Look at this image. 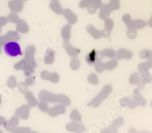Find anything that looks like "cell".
<instances>
[{
    "instance_id": "6da1fadb",
    "label": "cell",
    "mask_w": 152,
    "mask_h": 133,
    "mask_svg": "<svg viewBox=\"0 0 152 133\" xmlns=\"http://www.w3.org/2000/svg\"><path fill=\"white\" fill-rule=\"evenodd\" d=\"M4 51L8 55L11 57H17L22 55L21 47L16 42H8L4 45Z\"/></svg>"
},
{
    "instance_id": "7a4b0ae2",
    "label": "cell",
    "mask_w": 152,
    "mask_h": 133,
    "mask_svg": "<svg viewBox=\"0 0 152 133\" xmlns=\"http://www.w3.org/2000/svg\"><path fill=\"white\" fill-rule=\"evenodd\" d=\"M80 8H88L89 13H95L97 9L102 7V2L100 0H81L79 3Z\"/></svg>"
},
{
    "instance_id": "3957f363",
    "label": "cell",
    "mask_w": 152,
    "mask_h": 133,
    "mask_svg": "<svg viewBox=\"0 0 152 133\" xmlns=\"http://www.w3.org/2000/svg\"><path fill=\"white\" fill-rule=\"evenodd\" d=\"M103 57L104 56L102 55L101 52L97 54V51L94 49L90 53L88 54V55L86 56V60L89 64H94L97 61H101Z\"/></svg>"
},
{
    "instance_id": "277c9868",
    "label": "cell",
    "mask_w": 152,
    "mask_h": 133,
    "mask_svg": "<svg viewBox=\"0 0 152 133\" xmlns=\"http://www.w3.org/2000/svg\"><path fill=\"white\" fill-rule=\"evenodd\" d=\"M9 7L13 12H20L23 9V2L21 0H12L9 2Z\"/></svg>"
},
{
    "instance_id": "5b68a950",
    "label": "cell",
    "mask_w": 152,
    "mask_h": 133,
    "mask_svg": "<svg viewBox=\"0 0 152 133\" xmlns=\"http://www.w3.org/2000/svg\"><path fill=\"white\" fill-rule=\"evenodd\" d=\"M104 24H105V28L102 31V35L104 37H108L110 34L111 29L113 27V21L110 18H106Z\"/></svg>"
},
{
    "instance_id": "8992f818",
    "label": "cell",
    "mask_w": 152,
    "mask_h": 133,
    "mask_svg": "<svg viewBox=\"0 0 152 133\" xmlns=\"http://www.w3.org/2000/svg\"><path fill=\"white\" fill-rule=\"evenodd\" d=\"M62 14L63 15L66 17V20L69 21V23L70 24H73L77 21V16L74 14L72 12V11H71L70 9H65L63 12H62Z\"/></svg>"
},
{
    "instance_id": "52a82bcc",
    "label": "cell",
    "mask_w": 152,
    "mask_h": 133,
    "mask_svg": "<svg viewBox=\"0 0 152 133\" xmlns=\"http://www.w3.org/2000/svg\"><path fill=\"white\" fill-rule=\"evenodd\" d=\"M63 45H64L65 48H66V52H67L68 54H69V55L72 56V57H76V56L78 55V54H79L80 52L79 49L72 46V45L69 43L68 40H66V41L65 42V43Z\"/></svg>"
},
{
    "instance_id": "ba28073f",
    "label": "cell",
    "mask_w": 152,
    "mask_h": 133,
    "mask_svg": "<svg viewBox=\"0 0 152 133\" xmlns=\"http://www.w3.org/2000/svg\"><path fill=\"white\" fill-rule=\"evenodd\" d=\"M16 29L18 32L22 33H26L29 31V27L27 23L24 21L19 20L17 23H16Z\"/></svg>"
},
{
    "instance_id": "9c48e42d",
    "label": "cell",
    "mask_w": 152,
    "mask_h": 133,
    "mask_svg": "<svg viewBox=\"0 0 152 133\" xmlns=\"http://www.w3.org/2000/svg\"><path fill=\"white\" fill-rule=\"evenodd\" d=\"M50 8L55 12L56 14H62L63 10H62V7H61L60 5V3H59V2L58 0H53L52 2H51L50 5Z\"/></svg>"
},
{
    "instance_id": "30bf717a",
    "label": "cell",
    "mask_w": 152,
    "mask_h": 133,
    "mask_svg": "<svg viewBox=\"0 0 152 133\" xmlns=\"http://www.w3.org/2000/svg\"><path fill=\"white\" fill-rule=\"evenodd\" d=\"M54 55L55 52L52 49H47L44 58V62L47 64H51L54 62Z\"/></svg>"
},
{
    "instance_id": "8fae6325",
    "label": "cell",
    "mask_w": 152,
    "mask_h": 133,
    "mask_svg": "<svg viewBox=\"0 0 152 133\" xmlns=\"http://www.w3.org/2000/svg\"><path fill=\"white\" fill-rule=\"evenodd\" d=\"M4 36L7 42H17L20 39L18 33L15 31H9Z\"/></svg>"
},
{
    "instance_id": "7c38bea8",
    "label": "cell",
    "mask_w": 152,
    "mask_h": 133,
    "mask_svg": "<svg viewBox=\"0 0 152 133\" xmlns=\"http://www.w3.org/2000/svg\"><path fill=\"white\" fill-rule=\"evenodd\" d=\"M87 30L93 36L94 38L99 39L103 36L102 32L99 31L98 29H96L95 28H94V27L92 25H89V26L87 27Z\"/></svg>"
},
{
    "instance_id": "4fadbf2b",
    "label": "cell",
    "mask_w": 152,
    "mask_h": 133,
    "mask_svg": "<svg viewBox=\"0 0 152 133\" xmlns=\"http://www.w3.org/2000/svg\"><path fill=\"white\" fill-rule=\"evenodd\" d=\"M71 36V27L70 25H66L62 29V36L65 40H68Z\"/></svg>"
},
{
    "instance_id": "5bb4252c",
    "label": "cell",
    "mask_w": 152,
    "mask_h": 133,
    "mask_svg": "<svg viewBox=\"0 0 152 133\" xmlns=\"http://www.w3.org/2000/svg\"><path fill=\"white\" fill-rule=\"evenodd\" d=\"M27 67H29V65H28V60L25 58L22 60H21V61L18 62L16 64H15L14 68L15 70H24Z\"/></svg>"
},
{
    "instance_id": "9a60e30c",
    "label": "cell",
    "mask_w": 152,
    "mask_h": 133,
    "mask_svg": "<svg viewBox=\"0 0 152 133\" xmlns=\"http://www.w3.org/2000/svg\"><path fill=\"white\" fill-rule=\"evenodd\" d=\"M110 12L111 10L109 8V6H108V5H104V7L101 8V10H100L99 16H100V17L101 19H106L110 14Z\"/></svg>"
},
{
    "instance_id": "2e32d148",
    "label": "cell",
    "mask_w": 152,
    "mask_h": 133,
    "mask_svg": "<svg viewBox=\"0 0 152 133\" xmlns=\"http://www.w3.org/2000/svg\"><path fill=\"white\" fill-rule=\"evenodd\" d=\"M35 47L34 45H29L28 47H27L26 51H25V55H26V58H34L35 53Z\"/></svg>"
},
{
    "instance_id": "e0dca14e",
    "label": "cell",
    "mask_w": 152,
    "mask_h": 133,
    "mask_svg": "<svg viewBox=\"0 0 152 133\" xmlns=\"http://www.w3.org/2000/svg\"><path fill=\"white\" fill-rule=\"evenodd\" d=\"M103 56H107L108 58H113L116 56V52L112 48H105L101 52Z\"/></svg>"
},
{
    "instance_id": "ac0fdd59",
    "label": "cell",
    "mask_w": 152,
    "mask_h": 133,
    "mask_svg": "<svg viewBox=\"0 0 152 133\" xmlns=\"http://www.w3.org/2000/svg\"><path fill=\"white\" fill-rule=\"evenodd\" d=\"M116 65H117V61L116 60H110L108 62L105 63V69L111 70L116 68Z\"/></svg>"
},
{
    "instance_id": "d6986e66",
    "label": "cell",
    "mask_w": 152,
    "mask_h": 133,
    "mask_svg": "<svg viewBox=\"0 0 152 133\" xmlns=\"http://www.w3.org/2000/svg\"><path fill=\"white\" fill-rule=\"evenodd\" d=\"M108 6L110 9V10H116L119 8V0H110V3L108 4Z\"/></svg>"
},
{
    "instance_id": "ffe728a7",
    "label": "cell",
    "mask_w": 152,
    "mask_h": 133,
    "mask_svg": "<svg viewBox=\"0 0 152 133\" xmlns=\"http://www.w3.org/2000/svg\"><path fill=\"white\" fill-rule=\"evenodd\" d=\"M80 66V60H78V58H73L72 59V61L70 63V67L72 70H77L78 69Z\"/></svg>"
},
{
    "instance_id": "44dd1931",
    "label": "cell",
    "mask_w": 152,
    "mask_h": 133,
    "mask_svg": "<svg viewBox=\"0 0 152 133\" xmlns=\"http://www.w3.org/2000/svg\"><path fill=\"white\" fill-rule=\"evenodd\" d=\"M8 86L10 87V88H13L17 86V82H16V77L15 76H10L9 78V80L7 82Z\"/></svg>"
},
{
    "instance_id": "7402d4cb",
    "label": "cell",
    "mask_w": 152,
    "mask_h": 133,
    "mask_svg": "<svg viewBox=\"0 0 152 133\" xmlns=\"http://www.w3.org/2000/svg\"><path fill=\"white\" fill-rule=\"evenodd\" d=\"M8 20L12 23H17L19 21V17L15 12H12L8 16Z\"/></svg>"
},
{
    "instance_id": "603a6c76",
    "label": "cell",
    "mask_w": 152,
    "mask_h": 133,
    "mask_svg": "<svg viewBox=\"0 0 152 133\" xmlns=\"http://www.w3.org/2000/svg\"><path fill=\"white\" fill-rule=\"evenodd\" d=\"M95 68L98 72H103L105 70V63H102L101 61H97V62L95 63Z\"/></svg>"
},
{
    "instance_id": "cb8c5ba5",
    "label": "cell",
    "mask_w": 152,
    "mask_h": 133,
    "mask_svg": "<svg viewBox=\"0 0 152 133\" xmlns=\"http://www.w3.org/2000/svg\"><path fill=\"white\" fill-rule=\"evenodd\" d=\"M88 80L89 81V83H92V84H97L98 83V77H97V76L96 74H94V73H91V74H90V76H88Z\"/></svg>"
},
{
    "instance_id": "d4e9b609",
    "label": "cell",
    "mask_w": 152,
    "mask_h": 133,
    "mask_svg": "<svg viewBox=\"0 0 152 133\" xmlns=\"http://www.w3.org/2000/svg\"><path fill=\"white\" fill-rule=\"evenodd\" d=\"M59 76L56 73H50V76H49L48 78L49 80L53 82V83H57V82L59 81Z\"/></svg>"
},
{
    "instance_id": "484cf974",
    "label": "cell",
    "mask_w": 152,
    "mask_h": 133,
    "mask_svg": "<svg viewBox=\"0 0 152 133\" xmlns=\"http://www.w3.org/2000/svg\"><path fill=\"white\" fill-rule=\"evenodd\" d=\"M24 70V75H25L26 76H29L34 73V68H31V67H27Z\"/></svg>"
},
{
    "instance_id": "4316f807",
    "label": "cell",
    "mask_w": 152,
    "mask_h": 133,
    "mask_svg": "<svg viewBox=\"0 0 152 133\" xmlns=\"http://www.w3.org/2000/svg\"><path fill=\"white\" fill-rule=\"evenodd\" d=\"M9 20H8L7 17H5V16H2V17H0V26L3 27L5 26V24H7Z\"/></svg>"
},
{
    "instance_id": "83f0119b",
    "label": "cell",
    "mask_w": 152,
    "mask_h": 133,
    "mask_svg": "<svg viewBox=\"0 0 152 133\" xmlns=\"http://www.w3.org/2000/svg\"><path fill=\"white\" fill-rule=\"evenodd\" d=\"M34 82V78L28 77V78H27L26 81L24 82V83H25L27 86H31V85L33 84Z\"/></svg>"
},
{
    "instance_id": "f1b7e54d",
    "label": "cell",
    "mask_w": 152,
    "mask_h": 133,
    "mask_svg": "<svg viewBox=\"0 0 152 133\" xmlns=\"http://www.w3.org/2000/svg\"><path fill=\"white\" fill-rule=\"evenodd\" d=\"M49 76H50V72H48V71H47V70L42 71L41 77L43 78V80H48Z\"/></svg>"
},
{
    "instance_id": "f546056e",
    "label": "cell",
    "mask_w": 152,
    "mask_h": 133,
    "mask_svg": "<svg viewBox=\"0 0 152 133\" xmlns=\"http://www.w3.org/2000/svg\"><path fill=\"white\" fill-rule=\"evenodd\" d=\"M8 42L6 39L5 38V36H0V47H2L7 43Z\"/></svg>"
},
{
    "instance_id": "4dcf8cb0",
    "label": "cell",
    "mask_w": 152,
    "mask_h": 133,
    "mask_svg": "<svg viewBox=\"0 0 152 133\" xmlns=\"http://www.w3.org/2000/svg\"><path fill=\"white\" fill-rule=\"evenodd\" d=\"M4 122H5V119L2 117H0V126L3 124Z\"/></svg>"
},
{
    "instance_id": "1f68e13d",
    "label": "cell",
    "mask_w": 152,
    "mask_h": 133,
    "mask_svg": "<svg viewBox=\"0 0 152 133\" xmlns=\"http://www.w3.org/2000/svg\"><path fill=\"white\" fill-rule=\"evenodd\" d=\"M2 52V47H0V54Z\"/></svg>"
},
{
    "instance_id": "d6a6232c",
    "label": "cell",
    "mask_w": 152,
    "mask_h": 133,
    "mask_svg": "<svg viewBox=\"0 0 152 133\" xmlns=\"http://www.w3.org/2000/svg\"><path fill=\"white\" fill-rule=\"evenodd\" d=\"M1 29H2V27L0 26V33H1Z\"/></svg>"
},
{
    "instance_id": "836d02e7",
    "label": "cell",
    "mask_w": 152,
    "mask_h": 133,
    "mask_svg": "<svg viewBox=\"0 0 152 133\" xmlns=\"http://www.w3.org/2000/svg\"><path fill=\"white\" fill-rule=\"evenodd\" d=\"M0 103H1V98H0Z\"/></svg>"
}]
</instances>
